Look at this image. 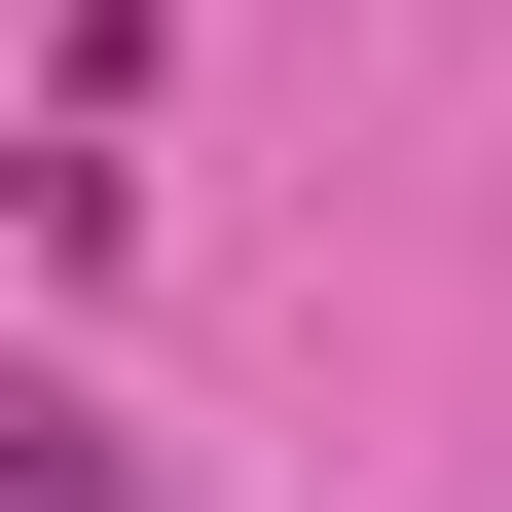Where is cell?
<instances>
[{"mask_svg": "<svg viewBox=\"0 0 512 512\" xmlns=\"http://www.w3.org/2000/svg\"><path fill=\"white\" fill-rule=\"evenodd\" d=\"M0 512H147V439H110L74 366H0Z\"/></svg>", "mask_w": 512, "mask_h": 512, "instance_id": "obj_1", "label": "cell"}]
</instances>
